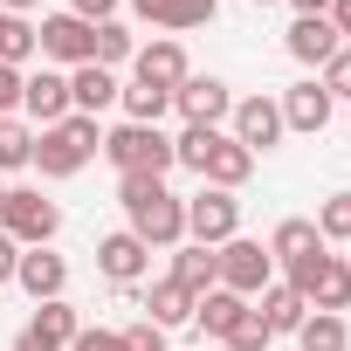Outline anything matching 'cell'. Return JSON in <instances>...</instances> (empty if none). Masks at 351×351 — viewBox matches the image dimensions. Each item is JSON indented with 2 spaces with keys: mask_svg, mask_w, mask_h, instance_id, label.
Segmentation results:
<instances>
[{
  "mask_svg": "<svg viewBox=\"0 0 351 351\" xmlns=\"http://www.w3.org/2000/svg\"><path fill=\"white\" fill-rule=\"evenodd\" d=\"M303 317H310V303H303L289 282H269V289H262V324H269V337H296Z\"/></svg>",
  "mask_w": 351,
  "mask_h": 351,
  "instance_id": "obj_22",
  "label": "cell"
},
{
  "mask_svg": "<svg viewBox=\"0 0 351 351\" xmlns=\"http://www.w3.org/2000/svg\"><path fill=\"white\" fill-rule=\"evenodd\" d=\"M69 351H124V337H117V330H76Z\"/></svg>",
  "mask_w": 351,
  "mask_h": 351,
  "instance_id": "obj_37",
  "label": "cell"
},
{
  "mask_svg": "<svg viewBox=\"0 0 351 351\" xmlns=\"http://www.w3.org/2000/svg\"><path fill=\"white\" fill-rule=\"evenodd\" d=\"M104 152V131H97V117H62V124H49V131H35V158L28 165H42V180H76V172L90 165Z\"/></svg>",
  "mask_w": 351,
  "mask_h": 351,
  "instance_id": "obj_2",
  "label": "cell"
},
{
  "mask_svg": "<svg viewBox=\"0 0 351 351\" xmlns=\"http://www.w3.org/2000/svg\"><path fill=\"white\" fill-rule=\"evenodd\" d=\"M172 110H180L186 124H200V131H221L228 110H234V90L221 76H186L180 90H172Z\"/></svg>",
  "mask_w": 351,
  "mask_h": 351,
  "instance_id": "obj_8",
  "label": "cell"
},
{
  "mask_svg": "<svg viewBox=\"0 0 351 351\" xmlns=\"http://www.w3.org/2000/svg\"><path fill=\"white\" fill-rule=\"evenodd\" d=\"M0 8H8V14H28V8H42V0H0Z\"/></svg>",
  "mask_w": 351,
  "mask_h": 351,
  "instance_id": "obj_41",
  "label": "cell"
},
{
  "mask_svg": "<svg viewBox=\"0 0 351 351\" xmlns=\"http://www.w3.org/2000/svg\"><path fill=\"white\" fill-rule=\"evenodd\" d=\"M228 124H234L228 138H234L241 152H255V158L282 145V104H276V97H241V104L228 110Z\"/></svg>",
  "mask_w": 351,
  "mask_h": 351,
  "instance_id": "obj_7",
  "label": "cell"
},
{
  "mask_svg": "<svg viewBox=\"0 0 351 351\" xmlns=\"http://www.w3.org/2000/svg\"><path fill=\"white\" fill-rule=\"evenodd\" d=\"M296 344H303V351H351V324L330 317V310H310L303 330H296Z\"/></svg>",
  "mask_w": 351,
  "mask_h": 351,
  "instance_id": "obj_25",
  "label": "cell"
},
{
  "mask_svg": "<svg viewBox=\"0 0 351 351\" xmlns=\"http://www.w3.org/2000/svg\"><path fill=\"white\" fill-rule=\"evenodd\" d=\"M35 56V28L21 21V14H8V8H0V62H8V69H21Z\"/></svg>",
  "mask_w": 351,
  "mask_h": 351,
  "instance_id": "obj_27",
  "label": "cell"
},
{
  "mask_svg": "<svg viewBox=\"0 0 351 351\" xmlns=\"http://www.w3.org/2000/svg\"><path fill=\"white\" fill-rule=\"evenodd\" d=\"M193 289H180V282H172V276H158L152 289H145V317L158 324V330H172V324H193Z\"/></svg>",
  "mask_w": 351,
  "mask_h": 351,
  "instance_id": "obj_21",
  "label": "cell"
},
{
  "mask_svg": "<svg viewBox=\"0 0 351 351\" xmlns=\"http://www.w3.org/2000/svg\"><path fill=\"white\" fill-rule=\"evenodd\" d=\"M255 8H276V0H255Z\"/></svg>",
  "mask_w": 351,
  "mask_h": 351,
  "instance_id": "obj_42",
  "label": "cell"
},
{
  "mask_svg": "<svg viewBox=\"0 0 351 351\" xmlns=\"http://www.w3.org/2000/svg\"><path fill=\"white\" fill-rule=\"evenodd\" d=\"M282 49L296 56V62H310V69H324L344 42H337V28H330V14H296L289 21V35H282Z\"/></svg>",
  "mask_w": 351,
  "mask_h": 351,
  "instance_id": "obj_14",
  "label": "cell"
},
{
  "mask_svg": "<svg viewBox=\"0 0 351 351\" xmlns=\"http://www.w3.org/2000/svg\"><path fill=\"white\" fill-rule=\"evenodd\" d=\"M234 234H241V200L221 193V186H200V193L186 200V241L221 248V241H234Z\"/></svg>",
  "mask_w": 351,
  "mask_h": 351,
  "instance_id": "obj_6",
  "label": "cell"
},
{
  "mask_svg": "<svg viewBox=\"0 0 351 351\" xmlns=\"http://www.w3.org/2000/svg\"><path fill=\"white\" fill-rule=\"evenodd\" d=\"M317 241H351V193H330L317 207Z\"/></svg>",
  "mask_w": 351,
  "mask_h": 351,
  "instance_id": "obj_31",
  "label": "cell"
},
{
  "mask_svg": "<svg viewBox=\"0 0 351 351\" xmlns=\"http://www.w3.org/2000/svg\"><path fill=\"white\" fill-rule=\"evenodd\" d=\"M241 310H248V296H234V289H207V296L193 303V324H200L207 337H228V330L241 324Z\"/></svg>",
  "mask_w": 351,
  "mask_h": 351,
  "instance_id": "obj_24",
  "label": "cell"
},
{
  "mask_svg": "<svg viewBox=\"0 0 351 351\" xmlns=\"http://www.w3.org/2000/svg\"><path fill=\"white\" fill-rule=\"evenodd\" d=\"M186 76H193V69H186V49H180V42H172V35L131 56V83H152V90H165V97H172V90H180Z\"/></svg>",
  "mask_w": 351,
  "mask_h": 351,
  "instance_id": "obj_11",
  "label": "cell"
},
{
  "mask_svg": "<svg viewBox=\"0 0 351 351\" xmlns=\"http://www.w3.org/2000/svg\"><path fill=\"white\" fill-rule=\"evenodd\" d=\"M35 158V131L21 124V117H0V172H14V165H28Z\"/></svg>",
  "mask_w": 351,
  "mask_h": 351,
  "instance_id": "obj_30",
  "label": "cell"
},
{
  "mask_svg": "<svg viewBox=\"0 0 351 351\" xmlns=\"http://www.w3.org/2000/svg\"><path fill=\"white\" fill-rule=\"evenodd\" d=\"M62 228V207L42 200L35 186H8V200H0V234H8L14 248H49Z\"/></svg>",
  "mask_w": 351,
  "mask_h": 351,
  "instance_id": "obj_4",
  "label": "cell"
},
{
  "mask_svg": "<svg viewBox=\"0 0 351 351\" xmlns=\"http://www.w3.org/2000/svg\"><path fill=\"white\" fill-rule=\"evenodd\" d=\"M35 49H42L49 62H69V69H83V62L97 56V28H90V21H76V14H42V28H35Z\"/></svg>",
  "mask_w": 351,
  "mask_h": 351,
  "instance_id": "obj_9",
  "label": "cell"
},
{
  "mask_svg": "<svg viewBox=\"0 0 351 351\" xmlns=\"http://www.w3.org/2000/svg\"><path fill=\"white\" fill-rule=\"evenodd\" d=\"M117 90H124V83H117L110 69H97V62L69 69V110H76V117H97V110H110V104H117Z\"/></svg>",
  "mask_w": 351,
  "mask_h": 351,
  "instance_id": "obj_17",
  "label": "cell"
},
{
  "mask_svg": "<svg viewBox=\"0 0 351 351\" xmlns=\"http://www.w3.org/2000/svg\"><path fill=\"white\" fill-rule=\"evenodd\" d=\"M117 337H124V351H172V344H165V330H158L152 317H138V324H131V330H117Z\"/></svg>",
  "mask_w": 351,
  "mask_h": 351,
  "instance_id": "obj_33",
  "label": "cell"
},
{
  "mask_svg": "<svg viewBox=\"0 0 351 351\" xmlns=\"http://www.w3.org/2000/svg\"><path fill=\"white\" fill-rule=\"evenodd\" d=\"M76 330H83L76 303H69V296H56V303H35L28 330L14 337V351H69V344H76Z\"/></svg>",
  "mask_w": 351,
  "mask_h": 351,
  "instance_id": "obj_10",
  "label": "cell"
},
{
  "mask_svg": "<svg viewBox=\"0 0 351 351\" xmlns=\"http://www.w3.org/2000/svg\"><path fill=\"white\" fill-rule=\"evenodd\" d=\"M21 90H28V76L0 62V117H14V110H21Z\"/></svg>",
  "mask_w": 351,
  "mask_h": 351,
  "instance_id": "obj_36",
  "label": "cell"
},
{
  "mask_svg": "<svg viewBox=\"0 0 351 351\" xmlns=\"http://www.w3.org/2000/svg\"><path fill=\"white\" fill-rule=\"evenodd\" d=\"M172 282H180V289H193V296H207V289L221 282V262H214V248H200V241H180V255H172Z\"/></svg>",
  "mask_w": 351,
  "mask_h": 351,
  "instance_id": "obj_23",
  "label": "cell"
},
{
  "mask_svg": "<svg viewBox=\"0 0 351 351\" xmlns=\"http://www.w3.org/2000/svg\"><path fill=\"white\" fill-rule=\"evenodd\" d=\"M248 172H255V152H241L228 131L214 138V152H207V165H200V180L207 186H221V193H234V186H248Z\"/></svg>",
  "mask_w": 351,
  "mask_h": 351,
  "instance_id": "obj_20",
  "label": "cell"
},
{
  "mask_svg": "<svg viewBox=\"0 0 351 351\" xmlns=\"http://www.w3.org/2000/svg\"><path fill=\"white\" fill-rule=\"evenodd\" d=\"M97 269L117 282V289H131V282H145V269H152V248L124 228V234H104L97 241Z\"/></svg>",
  "mask_w": 351,
  "mask_h": 351,
  "instance_id": "obj_12",
  "label": "cell"
},
{
  "mask_svg": "<svg viewBox=\"0 0 351 351\" xmlns=\"http://www.w3.org/2000/svg\"><path fill=\"white\" fill-rule=\"evenodd\" d=\"M317 248V221H282L276 234H269V255L276 262H296V255H310Z\"/></svg>",
  "mask_w": 351,
  "mask_h": 351,
  "instance_id": "obj_29",
  "label": "cell"
},
{
  "mask_svg": "<svg viewBox=\"0 0 351 351\" xmlns=\"http://www.w3.org/2000/svg\"><path fill=\"white\" fill-rule=\"evenodd\" d=\"M117 8H124V0H69V14H76V21H90V28L117 21Z\"/></svg>",
  "mask_w": 351,
  "mask_h": 351,
  "instance_id": "obj_35",
  "label": "cell"
},
{
  "mask_svg": "<svg viewBox=\"0 0 351 351\" xmlns=\"http://www.w3.org/2000/svg\"><path fill=\"white\" fill-rule=\"evenodd\" d=\"M131 14L165 28V35H186V28H207L221 14V0H131Z\"/></svg>",
  "mask_w": 351,
  "mask_h": 351,
  "instance_id": "obj_13",
  "label": "cell"
},
{
  "mask_svg": "<svg viewBox=\"0 0 351 351\" xmlns=\"http://www.w3.org/2000/svg\"><path fill=\"white\" fill-rule=\"evenodd\" d=\"M330 28H337V42L351 49V0H330Z\"/></svg>",
  "mask_w": 351,
  "mask_h": 351,
  "instance_id": "obj_38",
  "label": "cell"
},
{
  "mask_svg": "<svg viewBox=\"0 0 351 351\" xmlns=\"http://www.w3.org/2000/svg\"><path fill=\"white\" fill-rule=\"evenodd\" d=\"M131 56H138L131 28H124V21H104V28H97V56H90V62H97V69H117V62H131Z\"/></svg>",
  "mask_w": 351,
  "mask_h": 351,
  "instance_id": "obj_28",
  "label": "cell"
},
{
  "mask_svg": "<svg viewBox=\"0 0 351 351\" xmlns=\"http://www.w3.org/2000/svg\"><path fill=\"white\" fill-rule=\"evenodd\" d=\"M214 262H221V282L214 289H234V296H262L269 282H276V255L262 248V241H221L214 248Z\"/></svg>",
  "mask_w": 351,
  "mask_h": 351,
  "instance_id": "obj_5",
  "label": "cell"
},
{
  "mask_svg": "<svg viewBox=\"0 0 351 351\" xmlns=\"http://www.w3.org/2000/svg\"><path fill=\"white\" fill-rule=\"evenodd\" d=\"M117 207H124V221L145 248H180L186 241V200L165 193V180H145V172L117 180Z\"/></svg>",
  "mask_w": 351,
  "mask_h": 351,
  "instance_id": "obj_1",
  "label": "cell"
},
{
  "mask_svg": "<svg viewBox=\"0 0 351 351\" xmlns=\"http://www.w3.org/2000/svg\"><path fill=\"white\" fill-rule=\"evenodd\" d=\"M303 303H310V310H330V317H344V310H351V262H344V255H324V269L310 276Z\"/></svg>",
  "mask_w": 351,
  "mask_h": 351,
  "instance_id": "obj_19",
  "label": "cell"
},
{
  "mask_svg": "<svg viewBox=\"0 0 351 351\" xmlns=\"http://www.w3.org/2000/svg\"><path fill=\"white\" fill-rule=\"evenodd\" d=\"M14 269H21V248H14L8 234H0V282H14Z\"/></svg>",
  "mask_w": 351,
  "mask_h": 351,
  "instance_id": "obj_39",
  "label": "cell"
},
{
  "mask_svg": "<svg viewBox=\"0 0 351 351\" xmlns=\"http://www.w3.org/2000/svg\"><path fill=\"white\" fill-rule=\"evenodd\" d=\"M330 124V90L310 76V83H289L282 90V131H324Z\"/></svg>",
  "mask_w": 351,
  "mask_h": 351,
  "instance_id": "obj_16",
  "label": "cell"
},
{
  "mask_svg": "<svg viewBox=\"0 0 351 351\" xmlns=\"http://www.w3.org/2000/svg\"><path fill=\"white\" fill-rule=\"evenodd\" d=\"M21 110L49 131V124H62L69 117V76H56V69H42V76H28V90H21Z\"/></svg>",
  "mask_w": 351,
  "mask_h": 351,
  "instance_id": "obj_18",
  "label": "cell"
},
{
  "mask_svg": "<svg viewBox=\"0 0 351 351\" xmlns=\"http://www.w3.org/2000/svg\"><path fill=\"white\" fill-rule=\"evenodd\" d=\"M104 158L117 165V180H131V172L165 180L172 172V138L158 124H117V131H104Z\"/></svg>",
  "mask_w": 351,
  "mask_h": 351,
  "instance_id": "obj_3",
  "label": "cell"
},
{
  "mask_svg": "<svg viewBox=\"0 0 351 351\" xmlns=\"http://www.w3.org/2000/svg\"><path fill=\"white\" fill-rule=\"evenodd\" d=\"M14 282H21L35 303H56V296L69 289V262H62L56 248H21V269H14Z\"/></svg>",
  "mask_w": 351,
  "mask_h": 351,
  "instance_id": "obj_15",
  "label": "cell"
},
{
  "mask_svg": "<svg viewBox=\"0 0 351 351\" xmlns=\"http://www.w3.org/2000/svg\"><path fill=\"white\" fill-rule=\"evenodd\" d=\"M317 83L330 90V104H337V97H351V49H337V56L324 62V76H317Z\"/></svg>",
  "mask_w": 351,
  "mask_h": 351,
  "instance_id": "obj_34",
  "label": "cell"
},
{
  "mask_svg": "<svg viewBox=\"0 0 351 351\" xmlns=\"http://www.w3.org/2000/svg\"><path fill=\"white\" fill-rule=\"evenodd\" d=\"M228 351H269V324H262V310H241V324L221 337Z\"/></svg>",
  "mask_w": 351,
  "mask_h": 351,
  "instance_id": "obj_32",
  "label": "cell"
},
{
  "mask_svg": "<svg viewBox=\"0 0 351 351\" xmlns=\"http://www.w3.org/2000/svg\"><path fill=\"white\" fill-rule=\"evenodd\" d=\"M296 14H330V0H296Z\"/></svg>",
  "mask_w": 351,
  "mask_h": 351,
  "instance_id": "obj_40",
  "label": "cell"
},
{
  "mask_svg": "<svg viewBox=\"0 0 351 351\" xmlns=\"http://www.w3.org/2000/svg\"><path fill=\"white\" fill-rule=\"evenodd\" d=\"M117 104H124V124H158V117L172 110V97H165V90H152V83H124V90H117Z\"/></svg>",
  "mask_w": 351,
  "mask_h": 351,
  "instance_id": "obj_26",
  "label": "cell"
},
{
  "mask_svg": "<svg viewBox=\"0 0 351 351\" xmlns=\"http://www.w3.org/2000/svg\"><path fill=\"white\" fill-rule=\"evenodd\" d=\"M0 200H8V186H0Z\"/></svg>",
  "mask_w": 351,
  "mask_h": 351,
  "instance_id": "obj_43",
  "label": "cell"
}]
</instances>
